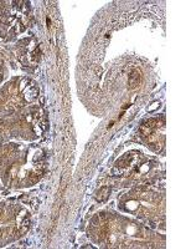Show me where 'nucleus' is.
Listing matches in <instances>:
<instances>
[{"label":"nucleus","mask_w":186,"mask_h":249,"mask_svg":"<svg viewBox=\"0 0 186 249\" xmlns=\"http://www.w3.org/2000/svg\"><path fill=\"white\" fill-rule=\"evenodd\" d=\"M138 82H139V75H138V71H133L132 72V75L129 76V84L132 85V87H135Z\"/></svg>","instance_id":"obj_1"}]
</instances>
